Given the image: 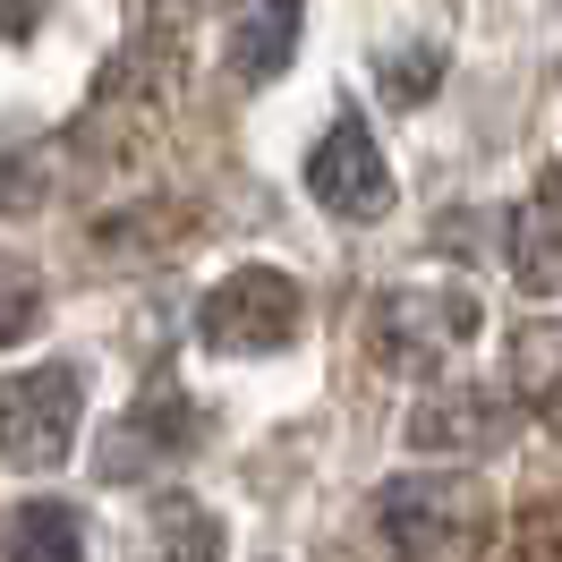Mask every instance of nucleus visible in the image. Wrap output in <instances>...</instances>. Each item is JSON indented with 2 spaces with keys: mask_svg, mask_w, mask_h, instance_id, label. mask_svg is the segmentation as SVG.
<instances>
[{
  "mask_svg": "<svg viewBox=\"0 0 562 562\" xmlns=\"http://www.w3.org/2000/svg\"><path fill=\"white\" fill-rule=\"evenodd\" d=\"M375 86H384V103L401 111H418L435 86H443V43L426 35V43H392L384 60H375Z\"/></svg>",
  "mask_w": 562,
  "mask_h": 562,
  "instance_id": "nucleus-12",
  "label": "nucleus"
},
{
  "mask_svg": "<svg viewBox=\"0 0 562 562\" xmlns=\"http://www.w3.org/2000/svg\"><path fill=\"white\" fill-rule=\"evenodd\" d=\"M154 537H162V554H222V520L196 512V494H162L154 503Z\"/></svg>",
  "mask_w": 562,
  "mask_h": 562,
  "instance_id": "nucleus-14",
  "label": "nucleus"
},
{
  "mask_svg": "<svg viewBox=\"0 0 562 562\" xmlns=\"http://www.w3.org/2000/svg\"><path fill=\"white\" fill-rule=\"evenodd\" d=\"M188 205H137V213H111L103 231H94V256H162V247L188 239Z\"/></svg>",
  "mask_w": 562,
  "mask_h": 562,
  "instance_id": "nucleus-11",
  "label": "nucleus"
},
{
  "mask_svg": "<svg viewBox=\"0 0 562 562\" xmlns=\"http://www.w3.org/2000/svg\"><path fill=\"white\" fill-rule=\"evenodd\" d=\"M307 196H316L333 222H384L392 213L384 145H375V128H367L358 111H341V120L316 137V154H307Z\"/></svg>",
  "mask_w": 562,
  "mask_h": 562,
  "instance_id": "nucleus-5",
  "label": "nucleus"
},
{
  "mask_svg": "<svg viewBox=\"0 0 562 562\" xmlns=\"http://www.w3.org/2000/svg\"><path fill=\"white\" fill-rule=\"evenodd\" d=\"M512 273H520L528 299H562V179L554 171L512 213Z\"/></svg>",
  "mask_w": 562,
  "mask_h": 562,
  "instance_id": "nucleus-9",
  "label": "nucleus"
},
{
  "mask_svg": "<svg viewBox=\"0 0 562 562\" xmlns=\"http://www.w3.org/2000/svg\"><path fill=\"white\" fill-rule=\"evenodd\" d=\"M375 520H384V546L392 554H435V562H460V554H486L494 546V503L477 477L460 469H418V477H392L375 494Z\"/></svg>",
  "mask_w": 562,
  "mask_h": 562,
  "instance_id": "nucleus-1",
  "label": "nucleus"
},
{
  "mask_svg": "<svg viewBox=\"0 0 562 562\" xmlns=\"http://www.w3.org/2000/svg\"><path fill=\"white\" fill-rule=\"evenodd\" d=\"M512 435V409L486 401V384H443L409 409V443L418 452H494Z\"/></svg>",
  "mask_w": 562,
  "mask_h": 562,
  "instance_id": "nucleus-7",
  "label": "nucleus"
},
{
  "mask_svg": "<svg viewBox=\"0 0 562 562\" xmlns=\"http://www.w3.org/2000/svg\"><path fill=\"white\" fill-rule=\"evenodd\" d=\"M196 435H205V418L188 409V392L154 384L128 418L111 426V443L94 452V469H103V477H137V469H154V460H188V452H196Z\"/></svg>",
  "mask_w": 562,
  "mask_h": 562,
  "instance_id": "nucleus-6",
  "label": "nucleus"
},
{
  "mask_svg": "<svg viewBox=\"0 0 562 562\" xmlns=\"http://www.w3.org/2000/svg\"><path fill=\"white\" fill-rule=\"evenodd\" d=\"M77 409H86V375L77 367H18L0 375V460L9 469H60L77 443Z\"/></svg>",
  "mask_w": 562,
  "mask_h": 562,
  "instance_id": "nucleus-3",
  "label": "nucleus"
},
{
  "mask_svg": "<svg viewBox=\"0 0 562 562\" xmlns=\"http://www.w3.org/2000/svg\"><path fill=\"white\" fill-rule=\"evenodd\" d=\"M520 546H528V554H562V528H554V520H528Z\"/></svg>",
  "mask_w": 562,
  "mask_h": 562,
  "instance_id": "nucleus-17",
  "label": "nucleus"
},
{
  "mask_svg": "<svg viewBox=\"0 0 562 562\" xmlns=\"http://www.w3.org/2000/svg\"><path fill=\"white\" fill-rule=\"evenodd\" d=\"M512 392L528 409H562V324H520L512 333Z\"/></svg>",
  "mask_w": 562,
  "mask_h": 562,
  "instance_id": "nucleus-10",
  "label": "nucleus"
},
{
  "mask_svg": "<svg viewBox=\"0 0 562 562\" xmlns=\"http://www.w3.org/2000/svg\"><path fill=\"white\" fill-rule=\"evenodd\" d=\"M299 324H307V290L281 273V265H239V273H222L205 290L196 341L213 358H273V350L299 341Z\"/></svg>",
  "mask_w": 562,
  "mask_h": 562,
  "instance_id": "nucleus-2",
  "label": "nucleus"
},
{
  "mask_svg": "<svg viewBox=\"0 0 562 562\" xmlns=\"http://www.w3.org/2000/svg\"><path fill=\"white\" fill-rule=\"evenodd\" d=\"M86 546V528H77L69 503H26L18 520H9V554H35V562H69Z\"/></svg>",
  "mask_w": 562,
  "mask_h": 562,
  "instance_id": "nucleus-13",
  "label": "nucleus"
},
{
  "mask_svg": "<svg viewBox=\"0 0 562 562\" xmlns=\"http://www.w3.org/2000/svg\"><path fill=\"white\" fill-rule=\"evenodd\" d=\"M26 333H43V281H35V265L0 256V350L26 341Z\"/></svg>",
  "mask_w": 562,
  "mask_h": 562,
  "instance_id": "nucleus-15",
  "label": "nucleus"
},
{
  "mask_svg": "<svg viewBox=\"0 0 562 562\" xmlns=\"http://www.w3.org/2000/svg\"><path fill=\"white\" fill-rule=\"evenodd\" d=\"M52 196V154H0V213H35Z\"/></svg>",
  "mask_w": 562,
  "mask_h": 562,
  "instance_id": "nucleus-16",
  "label": "nucleus"
},
{
  "mask_svg": "<svg viewBox=\"0 0 562 562\" xmlns=\"http://www.w3.org/2000/svg\"><path fill=\"white\" fill-rule=\"evenodd\" d=\"M477 333V299L460 290H384L375 299V358L401 375H435Z\"/></svg>",
  "mask_w": 562,
  "mask_h": 562,
  "instance_id": "nucleus-4",
  "label": "nucleus"
},
{
  "mask_svg": "<svg viewBox=\"0 0 562 562\" xmlns=\"http://www.w3.org/2000/svg\"><path fill=\"white\" fill-rule=\"evenodd\" d=\"M299 35H307V0H256L239 26H231V77L239 86H273L290 60H299Z\"/></svg>",
  "mask_w": 562,
  "mask_h": 562,
  "instance_id": "nucleus-8",
  "label": "nucleus"
}]
</instances>
